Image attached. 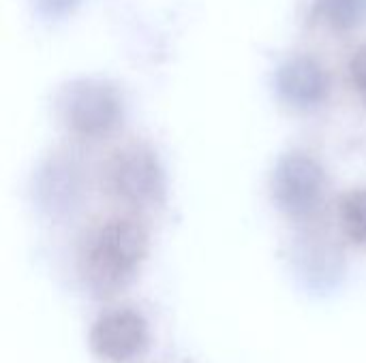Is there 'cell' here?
<instances>
[{"label":"cell","instance_id":"10","mask_svg":"<svg viewBox=\"0 0 366 363\" xmlns=\"http://www.w3.org/2000/svg\"><path fill=\"white\" fill-rule=\"evenodd\" d=\"M350 77H352V86L358 92V96L366 101V45L352 56Z\"/></svg>","mask_w":366,"mask_h":363},{"label":"cell","instance_id":"2","mask_svg":"<svg viewBox=\"0 0 366 363\" xmlns=\"http://www.w3.org/2000/svg\"><path fill=\"white\" fill-rule=\"evenodd\" d=\"M56 111L66 131L81 139H101L122 120V96L103 79L79 77L64 83L56 96Z\"/></svg>","mask_w":366,"mask_h":363},{"label":"cell","instance_id":"9","mask_svg":"<svg viewBox=\"0 0 366 363\" xmlns=\"http://www.w3.org/2000/svg\"><path fill=\"white\" fill-rule=\"evenodd\" d=\"M339 218L345 235L356 246L366 248V188L352 190L343 197L339 205Z\"/></svg>","mask_w":366,"mask_h":363},{"label":"cell","instance_id":"1","mask_svg":"<svg viewBox=\"0 0 366 363\" xmlns=\"http://www.w3.org/2000/svg\"><path fill=\"white\" fill-rule=\"evenodd\" d=\"M148 255V233L131 218L103 223L86 242L81 267L92 289L109 293L133 280Z\"/></svg>","mask_w":366,"mask_h":363},{"label":"cell","instance_id":"7","mask_svg":"<svg viewBox=\"0 0 366 363\" xmlns=\"http://www.w3.org/2000/svg\"><path fill=\"white\" fill-rule=\"evenodd\" d=\"M317 11L337 30H354L366 24V0H317Z\"/></svg>","mask_w":366,"mask_h":363},{"label":"cell","instance_id":"6","mask_svg":"<svg viewBox=\"0 0 366 363\" xmlns=\"http://www.w3.org/2000/svg\"><path fill=\"white\" fill-rule=\"evenodd\" d=\"M328 90L330 77L311 56H294L277 71V92L290 107L313 109L326 101Z\"/></svg>","mask_w":366,"mask_h":363},{"label":"cell","instance_id":"5","mask_svg":"<svg viewBox=\"0 0 366 363\" xmlns=\"http://www.w3.org/2000/svg\"><path fill=\"white\" fill-rule=\"evenodd\" d=\"M150 329L146 319L131 308L109 310L90 329V349L107 362H129L148 349Z\"/></svg>","mask_w":366,"mask_h":363},{"label":"cell","instance_id":"4","mask_svg":"<svg viewBox=\"0 0 366 363\" xmlns=\"http://www.w3.org/2000/svg\"><path fill=\"white\" fill-rule=\"evenodd\" d=\"M326 195V171L307 152L285 154L272 171V199L292 218L315 214Z\"/></svg>","mask_w":366,"mask_h":363},{"label":"cell","instance_id":"3","mask_svg":"<svg viewBox=\"0 0 366 363\" xmlns=\"http://www.w3.org/2000/svg\"><path fill=\"white\" fill-rule=\"evenodd\" d=\"M103 180L107 193L131 208H150L165 197L163 167L144 143L116 150L105 165Z\"/></svg>","mask_w":366,"mask_h":363},{"label":"cell","instance_id":"8","mask_svg":"<svg viewBox=\"0 0 366 363\" xmlns=\"http://www.w3.org/2000/svg\"><path fill=\"white\" fill-rule=\"evenodd\" d=\"M45 173V182L41 184V197L47 199V205H58V203H73L75 195L79 193L75 171L66 165H49Z\"/></svg>","mask_w":366,"mask_h":363},{"label":"cell","instance_id":"11","mask_svg":"<svg viewBox=\"0 0 366 363\" xmlns=\"http://www.w3.org/2000/svg\"><path fill=\"white\" fill-rule=\"evenodd\" d=\"M79 0H34V6L45 17H64L69 15Z\"/></svg>","mask_w":366,"mask_h":363}]
</instances>
